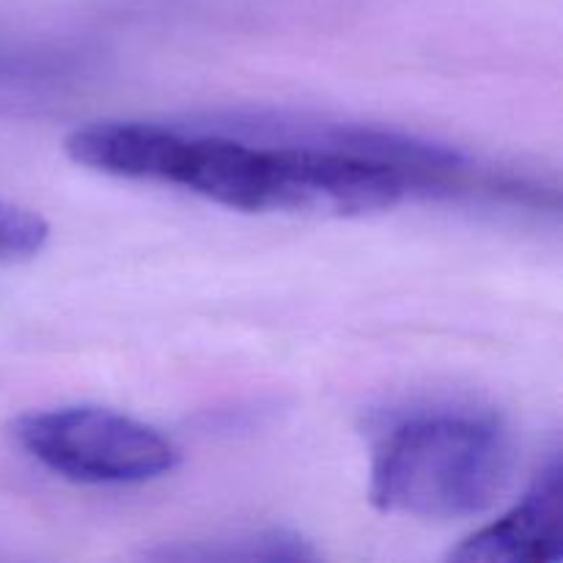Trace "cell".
I'll list each match as a JSON object with an SVG mask.
<instances>
[{"label": "cell", "mask_w": 563, "mask_h": 563, "mask_svg": "<svg viewBox=\"0 0 563 563\" xmlns=\"http://www.w3.org/2000/svg\"><path fill=\"white\" fill-rule=\"evenodd\" d=\"M69 159L115 179L179 187L240 212H330L346 198V163L297 137H251L220 124L91 121L69 132Z\"/></svg>", "instance_id": "1"}, {"label": "cell", "mask_w": 563, "mask_h": 563, "mask_svg": "<svg viewBox=\"0 0 563 563\" xmlns=\"http://www.w3.org/2000/svg\"><path fill=\"white\" fill-rule=\"evenodd\" d=\"M511 473L515 440L495 412L418 405L379 421L368 498L385 515L465 520L495 506Z\"/></svg>", "instance_id": "2"}, {"label": "cell", "mask_w": 563, "mask_h": 563, "mask_svg": "<svg viewBox=\"0 0 563 563\" xmlns=\"http://www.w3.org/2000/svg\"><path fill=\"white\" fill-rule=\"evenodd\" d=\"M25 456L75 484L130 487L179 467V449L159 429L108 407H49L11 423Z\"/></svg>", "instance_id": "3"}, {"label": "cell", "mask_w": 563, "mask_h": 563, "mask_svg": "<svg viewBox=\"0 0 563 563\" xmlns=\"http://www.w3.org/2000/svg\"><path fill=\"white\" fill-rule=\"evenodd\" d=\"M561 559V465L542 467L520 504L500 520L467 537L451 561L462 563H548Z\"/></svg>", "instance_id": "4"}, {"label": "cell", "mask_w": 563, "mask_h": 563, "mask_svg": "<svg viewBox=\"0 0 563 563\" xmlns=\"http://www.w3.org/2000/svg\"><path fill=\"white\" fill-rule=\"evenodd\" d=\"M317 550L302 533L289 528H262V531H240L234 537L203 539V542L165 548L154 553L163 561H313Z\"/></svg>", "instance_id": "5"}, {"label": "cell", "mask_w": 563, "mask_h": 563, "mask_svg": "<svg viewBox=\"0 0 563 563\" xmlns=\"http://www.w3.org/2000/svg\"><path fill=\"white\" fill-rule=\"evenodd\" d=\"M47 240L49 225L42 214L20 203L0 201V264L36 256Z\"/></svg>", "instance_id": "6"}, {"label": "cell", "mask_w": 563, "mask_h": 563, "mask_svg": "<svg viewBox=\"0 0 563 563\" xmlns=\"http://www.w3.org/2000/svg\"><path fill=\"white\" fill-rule=\"evenodd\" d=\"M71 71V58L44 49L5 47L0 44V86H42Z\"/></svg>", "instance_id": "7"}]
</instances>
